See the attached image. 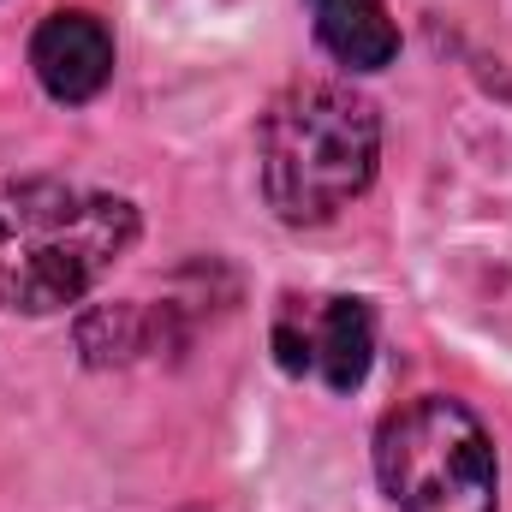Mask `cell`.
Instances as JSON below:
<instances>
[{
	"instance_id": "cell-1",
	"label": "cell",
	"mask_w": 512,
	"mask_h": 512,
	"mask_svg": "<svg viewBox=\"0 0 512 512\" xmlns=\"http://www.w3.org/2000/svg\"><path fill=\"white\" fill-rule=\"evenodd\" d=\"M137 203L72 179L0 185V310L54 316L131 251Z\"/></svg>"
},
{
	"instance_id": "cell-2",
	"label": "cell",
	"mask_w": 512,
	"mask_h": 512,
	"mask_svg": "<svg viewBox=\"0 0 512 512\" xmlns=\"http://www.w3.org/2000/svg\"><path fill=\"white\" fill-rule=\"evenodd\" d=\"M256 167L286 227H322L370 191L382 167V114L352 78H298L262 114Z\"/></svg>"
},
{
	"instance_id": "cell-3",
	"label": "cell",
	"mask_w": 512,
	"mask_h": 512,
	"mask_svg": "<svg viewBox=\"0 0 512 512\" xmlns=\"http://www.w3.org/2000/svg\"><path fill=\"white\" fill-rule=\"evenodd\" d=\"M376 477L399 512H495L501 459L477 411L447 393H423L387 411L376 429Z\"/></svg>"
},
{
	"instance_id": "cell-4",
	"label": "cell",
	"mask_w": 512,
	"mask_h": 512,
	"mask_svg": "<svg viewBox=\"0 0 512 512\" xmlns=\"http://www.w3.org/2000/svg\"><path fill=\"white\" fill-rule=\"evenodd\" d=\"M274 358L298 382L352 393L376 364V310L352 292H310V298L292 292L274 310Z\"/></svg>"
},
{
	"instance_id": "cell-5",
	"label": "cell",
	"mask_w": 512,
	"mask_h": 512,
	"mask_svg": "<svg viewBox=\"0 0 512 512\" xmlns=\"http://www.w3.org/2000/svg\"><path fill=\"white\" fill-rule=\"evenodd\" d=\"M30 72L54 102L84 108L114 78V30L84 6H60L30 30Z\"/></svg>"
},
{
	"instance_id": "cell-6",
	"label": "cell",
	"mask_w": 512,
	"mask_h": 512,
	"mask_svg": "<svg viewBox=\"0 0 512 512\" xmlns=\"http://www.w3.org/2000/svg\"><path fill=\"white\" fill-rule=\"evenodd\" d=\"M322 48L352 72H382L399 54V24L387 18V0H310Z\"/></svg>"
},
{
	"instance_id": "cell-7",
	"label": "cell",
	"mask_w": 512,
	"mask_h": 512,
	"mask_svg": "<svg viewBox=\"0 0 512 512\" xmlns=\"http://www.w3.org/2000/svg\"><path fill=\"white\" fill-rule=\"evenodd\" d=\"M78 346H84L90 364H126L149 346V328H143V316L131 304H102V310H90L78 322Z\"/></svg>"
}]
</instances>
